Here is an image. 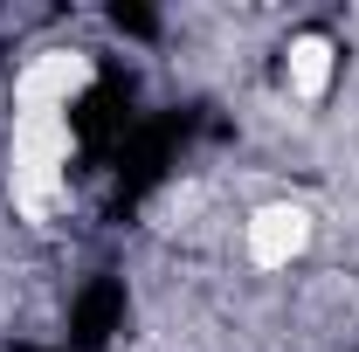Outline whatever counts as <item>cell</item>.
I'll use <instances>...</instances> for the list:
<instances>
[{
	"label": "cell",
	"instance_id": "3",
	"mask_svg": "<svg viewBox=\"0 0 359 352\" xmlns=\"http://www.w3.org/2000/svg\"><path fill=\"white\" fill-rule=\"evenodd\" d=\"M242 249H249L256 269H290L311 249V208L304 201H269V208H256L249 228H242Z\"/></svg>",
	"mask_w": 359,
	"mask_h": 352
},
{
	"label": "cell",
	"instance_id": "1",
	"mask_svg": "<svg viewBox=\"0 0 359 352\" xmlns=\"http://www.w3.org/2000/svg\"><path fill=\"white\" fill-rule=\"evenodd\" d=\"M69 152L76 132L62 111H14V132H7V194L28 221H48L69 194Z\"/></svg>",
	"mask_w": 359,
	"mask_h": 352
},
{
	"label": "cell",
	"instance_id": "2",
	"mask_svg": "<svg viewBox=\"0 0 359 352\" xmlns=\"http://www.w3.org/2000/svg\"><path fill=\"white\" fill-rule=\"evenodd\" d=\"M90 83H97L90 48H35L14 76V111H69Z\"/></svg>",
	"mask_w": 359,
	"mask_h": 352
},
{
	"label": "cell",
	"instance_id": "4",
	"mask_svg": "<svg viewBox=\"0 0 359 352\" xmlns=\"http://www.w3.org/2000/svg\"><path fill=\"white\" fill-rule=\"evenodd\" d=\"M332 69H339V48H332V35H318V28L290 35V48H283V83H290V97L318 104V97L332 90Z\"/></svg>",
	"mask_w": 359,
	"mask_h": 352
}]
</instances>
